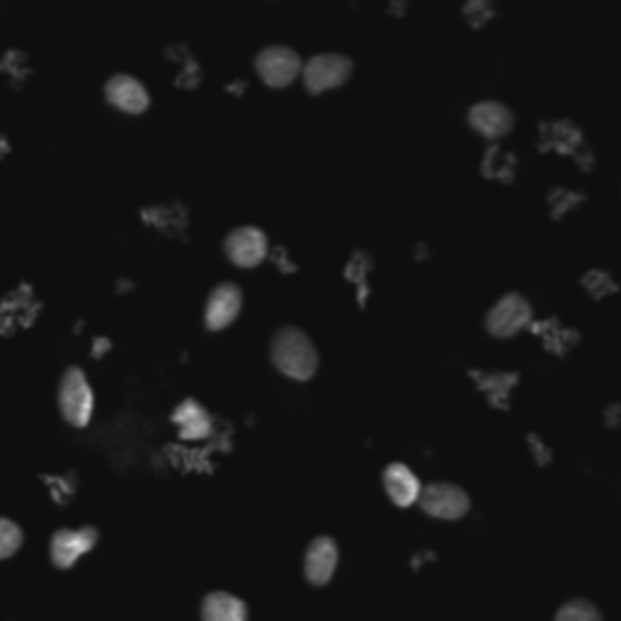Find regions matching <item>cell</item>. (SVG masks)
I'll return each mask as SVG.
<instances>
[{
    "instance_id": "obj_1",
    "label": "cell",
    "mask_w": 621,
    "mask_h": 621,
    "mask_svg": "<svg viewBox=\"0 0 621 621\" xmlns=\"http://www.w3.org/2000/svg\"><path fill=\"white\" fill-rule=\"evenodd\" d=\"M274 370L294 382L314 379L318 372V350L302 328L284 326L274 332L270 342Z\"/></svg>"
},
{
    "instance_id": "obj_2",
    "label": "cell",
    "mask_w": 621,
    "mask_h": 621,
    "mask_svg": "<svg viewBox=\"0 0 621 621\" xmlns=\"http://www.w3.org/2000/svg\"><path fill=\"white\" fill-rule=\"evenodd\" d=\"M57 401L66 423L78 430L87 427L95 413V394L81 367H69L61 374Z\"/></svg>"
},
{
    "instance_id": "obj_3",
    "label": "cell",
    "mask_w": 621,
    "mask_h": 621,
    "mask_svg": "<svg viewBox=\"0 0 621 621\" xmlns=\"http://www.w3.org/2000/svg\"><path fill=\"white\" fill-rule=\"evenodd\" d=\"M418 505L427 517L440 519V523H457L471 513L469 493L461 485L447 481H432L423 485Z\"/></svg>"
},
{
    "instance_id": "obj_4",
    "label": "cell",
    "mask_w": 621,
    "mask_h": 621,
    "mask_svg": "<svg viewBox=\"0 0 621 621\" xmlns=\"http://www.w3.org/2000/svg\"><path fill=\"white\" fill-rule=\"evenodd\" d=\"M535 316V308L519 292H507L491 306L485 316V330L493 338H515L523 332Z\"/></svg>"
},
{
    "instance_id": "obj_5",
    "label": "cell",
    "mask_w": 621,
    "mask_h": 621,
    "mask_svg": "<svg viewBox=\"0 0 621 621\" xmlns=\"http://www.w3.org/2000/svg\"><path fill=\"white\" fill-rule=\"evenodd\" d=\"M352 59L345 57V54H316V57H310L304 69H302V78H304V85L310 95H320V93H328L332 87H340L348 83V78L352 75Z\"/></svg>"
},
{
    "instance_id": "obj_6",
    "label": "cell",
    "mask_w": 621,
    "mask_h": 621,
    "mask_svg": "<svg viewBox=\"0 0 621 621\" xmlns=\"http://www.w3.org/2000/svg\"><path fill=\"white\" fill-rule=\"evenodd\" d=\"M302 57L292 47L284 44H272L265 47L255 57V71H258L260 81L270 87H286L292 85L298 75H302Z\"/></svg>"
},
{
    "instance_id": "obj_7",
    "label": "cell",
    "mask_w": 621,
    "mask_h": 621,
    "mask_svg": "<svg viewBox=\"0 0 621 621\" xmlns=\"http://www.w3.org/2000/svg\"><path fill=\"white\" fill-rule=\"evenodd\" d=\"M338 569H340V543L328 535H318L310 539L302 561L306 583L310 587H326L332 583V578H336Z\"/></svg>"
},
{
    "instance_id": "obj_8",
    "label": "cell",
    "mask_w": 621,
    "mask_h": 621,
    "mask_svg": "<svg viewBox=\"0 0 621 621\" xmlns=\"http://www.w3.org/2000/svg\"><path fill=\"white\" fill-rule=\"evenodd\" d=\"M226 258L241 270H253L268 258L270 241L258 226H238L224 238Z\"/></svg>"
},
{
    "instance_id": "obj_9",
    "label": "cell",
    "mask_w": 621,
    "mask_h": 621,
    "mask_svg": "<svg viewBox=\"0 0 621 621\" xmlns=\"http://www.w3.org/2000/svg\"><path fill=\"white\" fill-rule=\"evenodd\" d=\"M99 539V531L91 525L78 527V529H57L51 535L49 541V559L54 563V569L69 571L78 563V559H83L87 551L95 549V543Z\"/></svg>"
},
{
    "instance_id": "obj_10",
    "label": "cell",
    "mask_w": 621,
    "mask_h": 621,
    "mask_svg": "<svg viewBox=\"0 0 621 621\" xmlns=\"http://www.w3.org/2000/svg\"><path fill=\"white\" fill-rule=\"evenodd\" d=\"M105 99L115 109L125 115H143L151 105L149 87L143 85L137 75L131 73H115L105 83Z\"/></svg>"
},
{
    "instance_id": "obj_11",
    "label": "cell",
    "mask_w": 621,
    "mask_h": 621,
    "mask_svg": "<svg viewBox=\"0 0 621 621\" xmlns=\"http://www.w3.org/2000/svg\"><path fill=\"white\" fill-rule=\"evenodd\" d=\"M243 290L236 282H221L209 292L204 306V326L212 332L226 330L241 316Z\"/></svg>"
},
{
    "instance_id": "obj_12",
    "label": "cell",
    "mask_w": 621,
    "mask_h": 621,
    "mask_svg": "<svg viewBox=\"0 0 621 621\" xmlns=\"http://www.w3.org/2000/svg\"><path fill=\"white\" fill-rule=\"evenodd\" d=\"M469 127L481 134L483 139H503L509 129L515 127V115L507 105L497 103V99H483L469 107Z\"/></svg>"
},
{
    "instance_id": "obj_13",
    "label": "cell",
    "mask_w": 621,
    "mask_h": 621,
    "mask_svg": "<svg viewBox=\"0 0 621 621\" xmlns=\"http://www.w3.org/2000/svg\"><path fill=\"white\" fill-rule=\"evenodd\" d=\"M384 491L396 507H413L420 501V493H423V483H420L418 473L410 469L403 461L388 464L382 473Z\"/></svg>"
},
{
    "instance_id": "obj_14",
    "label": "cell",
    "mask_w": 621,
    "mask_h": 621,
    "mask_svg": "<svg viewBox=\"0 0 621 621\" xmlns=\"http://www.w3.org/2000/svg\"><path fill=\"white\" fill-rule=\"evenodd\" d=\"M199 617H202V621H248L250 609L238 595L229 590H212L204 595Z\"/></svg>"
},
{
    "instance_id": "obj_15",
    "label": "cell",
    "mask_w": 621,
    "mask_h": 621,
    "mask_svg": "<svg viewBox=\"0 0 621 621\" xmlns=\"http://www.w3.org/2000/svg\"><path fill=\"white\" fill-rule=\"evenodd\" d=\"M173 423L180 430V437L185 440H204L212 432V418L204 410V406L195 401V398H185V401L173 410Z\"/></svg>"
},
{
    "instance_id": "obj_16",
    "label": "cell",
    "mask_w": 621,
    "mask_h": 621,
    "mask_svg": "<svg viewBox=\"0 0 621 621\" xmlns=\"http://www.w3.org/2000/svg\"><path fill=\"white\" fill-rule=\"evenodd\" d=\"M553 621H605V614L593 600L573 597V600H565L556 612H553Z\"/></svg>"
},
{
    "instance_id": "obj_17",
    "label": "cell",
    "mask_w": 621,
    "mask_h": 621,
    "mask_svg": "<svg viewBox=\"0 0 621 621\" xmlns=\"http://www.w3.org/2000/svg\"><path fill=\"white\" fill-rule=\"evenodd\" d=\"M22 541H25V535H22V527L17 523H13L10 517L0 515V561L13 559L15 553L20 551Z\"/></svg>"
}]
</instances>
